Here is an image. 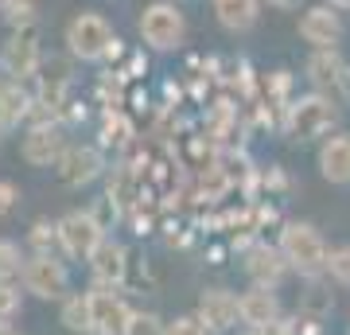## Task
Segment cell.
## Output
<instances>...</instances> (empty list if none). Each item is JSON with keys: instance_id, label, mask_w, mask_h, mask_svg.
<instances>
[{"instance_id": "3", "label": "cell", "mask_w": 350, "mask_h": 335, "mask_svg": "<svg viewBox=\"0 0 350 335\" xmlns=\"http://www.w3.org/2000/svg\"><path fill=\"white\" fill-rule=\"evenodd\" d=\"M113 27L105 16L98 12H78L70 24H66V47H70V55H78V59L86 62H98L105 59V51L113 47Z\"/></svg>"}, {"instance_id": "11", "label": "cell", "mask_w": 350, "mask_h": 335, "mask_svg": "<svg viewBox=\"0 0 350 335\" xmlns=\"http://www.w3.org/2000/svg\"><path fill=\"white\" fill-rule=\"evenodd\" d=\"M195 316H199L214 335L230 332V327L241 320L238 316V297H234L230 288H206V293L199 297V312H195Z\"/></svg>"}, {"instance_id": "9", "label": "cell", "mask_w": 350, "mask_h": 335, "mask_svg": "<svg viewBox=\"0 0 350 335\" xmlns=\"http://www.w3.org/2000/svg\"><path fill=\"white\" fill-rule=\"evenodd\" d=\"M0 66L8 78H31L39 71V43H36V32H12V39L4 43L0 51Z\"/></svg>"}, {"instance_id": "23", "label": "cell", "mask_w": 350, "mask_h": 335, "mask_svg": "<svg viewBox=\"0 0 350 335\" xmlns=\"http://www.w3.org/2000/svg\"><path fill=\"white\" fill-rule=\"evenodd\" d=\"M101 137H105V145H129V137H133V125H129L125 113L109 110L105 113V125H101Z\"/></svg>"}, {"instance_id": "4", "label": "cell", "mask_w": 350, "mask_h": 335, "mask_svg": "<svg viewBox=\"0 0 350 335\" xmlns=\"http://www.w3.org/2000/svg\"><path fill=\"white\" fill-rule=\"evenodd\" d=\"M338 110L335 101L327 98V94H308V98H296L288 106V133L296 140H312V137H323L327 129L335 125Z\"/></svg>"}, {"instance_id": "12", "label": "cell", "mask_w": 350, "mask_h": 335, "mask_svg": "<svg viewBox=\"0 0 350 335\" xmlns=\"http://www.w3.org/2000/svg\"><path fill=\"white\" fill-rule=\"evenodd\" d=\"M300 36H304V43H312L315 51L319 47H335L338 39H342V20H338V12L335 8H327V4L308 8V12L300 16Z\"/></svg>"}, {"instance_id": "34", "label": "cell", "mask_w": 350, "mask_h": 335, "mask_svg": "<svg viewBox=\"0 0 350 335\" xmlns=\"http://www.w3.org/2000/svg\"><path fill=\"white\" fill-rule=\"evenodd\" d=\"M0 335H20L16 327H8V323H0Z\"/></svg>"}, {"instance_id": "14", "label": "cell", "mask_w": 350, "mask_h": 335, "mask_svg": "<svg viewBox=\"0 0 350 335\" xmlns=\"http://www.w3.org/2000/svg\"><path fill=\"white\" fill-rule=\"evenodd\" d=\"M284 269H288L284 253L273 246H253L245 253V273H250L253 285H261V288H276L280 277H284Z\"/></svg>"}, {"instance_id": "6", "label": "cell", "mask_w": 350, "mask_h": 335, "mask_svg": "<svg viewBox=\"0 0 350 335\" xmlns=\"http://www.w3.org/2000/svg\"><path fill=\"white\" fill-rule=\"evenodd\" d=\"M20 277H24V288L39 300H63L66 285H70L66 265L59 258H51V253H31L24 261V273Z\"/></svg>"}, {"instance_id": "31", "label": "cell", "mask_w": 350, "mask_h": 335, "mask_svg": "<svg viewBox=\"0 0 350 335\" xmlns=\"http://www.w3.org/2000/svg\"><path fill=\"white\" fill-rule=\"evenodd\" d=\"M308 308H312V312H327V308H331V297H319V288H312V297H308Z\"/></svg>"}, {"instance_id": "2", "label": "cell", "mask_w": 350, "mask_h": 335, "mask_svg": "<svg viewBox=\"0 0 350 335\" xmlns=\"http://www.w3.org/2000/svg\"><path fill=\"white\" fill-rule=\"evenodd\" d=\"M183 36H187V20L172 0H156L140 12V39L152 51H175L183 43Z\"/></svg>"}, {"instance_id": "38", "label": "cell", "mask_w": 350, "mask_h": 335, "mask_svg": "<svg viewBox=\"0 0 350 335\" xmlns=\"http://www.w3.org/2000/svg\"><path fill=\"white\" fill-rule=\"evenodd\" d=\"M86 335H98V332H86Z\"/></svg>"}, {"instance_id": "28", "label": "cell", "mask_w": 350, "mask_h": 335, "mask_svg": "<svg viewBox=\"0 0 350 335\" xmlns=\"http://www.w3.org/2000/svg\"><path fill=\"white\" fill-rule=\"evenodd\" d=\"M167 335H214L199 316H179V320L167 323Z\"/></svg>"}, {"instance_id": "15", "label": "cell", "mask_w": 350, "mask_h": 335, "mask_svg": "<svg viewBox=\"0 0 350 335\" xmlns=\"http://www.w3.org/2000/svg\"><path fill=\"white\" fill-rule=\"evenodd\" d=\"M238 316H241V323H250V327H265V323L280 320V300H276L273 288L253 285L250 293L238 297Z\"/></svg>"}, {"instance_id": "13", "label": "cell", "mask_w": 350, "mask_h": 335, "mask_svg": "<svg viewBox=\"0 0 350 335\" xmlns=\"http://www.w3.org/2000/svg\"><path fill=\"white\" fill-rule=\"evenodd\" d=\"M90 269H94V277H98V285H121L129 273V249L121 246V242H101L94 253H90Z\"/></svg>"}, {"instance_id": "25", "label": "cell", "mask_w": 350, "mask_h": 335, "mask_svg": "<svg viewBox=\"0 0 350 335\" xmlns=\"http://www.w3.org/2000/svg\"><path fill=\"white\" fill-rule=\"evenodd\" d=\"M125 335H167V323H163L156 312H133Z\"/></svg>"}, {"instance_id": "35", "label": "cell", "mask_w": 350, "mask_h": 335, "mask_svg": "<svg viewBox=\"0 0 350 335\" xmlns=\"http://www.w3.org/2000/svg\"><path fill=\"white\" fill-rule=\"evenodd\" d=\"M331 8H350V0H331Z\"/></svg>"}, {"instance_id": "29", "label": "cell", "mask_w": 350, "mask_h": 335, "mask_svg": "<svg viewBox=\"0 0 350 335\" xmlns=\"http://www.w3.org/2000/svg\"><path fill=\"white\" fill-rule=\"evenodd\" d=\"M16 203H20V191H16L12 179H0V214H12Z\"/></svg>"}, {"instance_id": "39", "label": "cell", "mask_w": 350, "mask_h": 335, "mask_svg": "<svg viewBox=\"0 0 350 335\" xmlns=\"http://www.w3.org/2000/svg\"><path fill=\"white\" fill-rule=\"evenodd\" d=\"M0 90H4V82H0Z\"/></svg>"}, {"instance_id": "7", "label": "cell", "mask_w": 350, "mask_h": 335, "mask_svg": "<svg viewBox=\"0 0 350 335\" xmlns=\"http://www.w3.org/2000/svg\"><path fill=\"white\" fill-rule=\"evenodd\" d=\"M129 304L109 285H98L90 288V332L98 335H125L129 327Z\"/></svg>"}, {"instance_id": "26", "label": "cell", "mask_w": 350, "mask_h": 335, "mask_svg": "<svg viewBox=\"0 0 350 335\" xmlns=\"http://www.w3.org/2000/svg\"><path fill=\"white\" fill-rule=\"evenodd\" d=\"M24 308V297H20V288L12 281H0V323H12Z\"/></svg>"}, {"instance_id": "22", "label": "cell", "mask_w": 350, "mask_h": 335, "mask_svg": "<svg viewBox=\"0 0 350 335\" xmlns=\"http://www.w3.org/2000/svg\"><path fill=\"white\" fill-rule=\"evenodd\" d=\"M31 249H36V253H51V258H59V253H63L59 223H36V226H31Z\"/></svg>"}, {"instance_id": "8", "label": "cell", "mask_w": 350, "mask_h": 335, "mask_svg": "<svg viewBox=\"0 0 350 335\" xmlns=\"http://www.w3.org/2000/svg\"><path fill=\"white\" fill-rule=\"evenodd\" d=\"M20 152H24L27 164H36V168H47V164H59V156L66 152V133L63 125H31L27 129L24 145H20Z\"/></svg>"}, {"instance_id": "18", "label": "cell", "mask_w": 350, "mask_h": 335, "mask_svg": "<svg viewBox=\"0 0 350 335\" xmlns=\"http://www.w3.org/2000/svg\"><path fill=\"white\" fill-rule=\"evenodd\" d=\"M214 16L226 32H250L261 16V0H214Z\"/></svg>"}, {"instance_id": "27", "label": "cell", "mask_w": 350, "mask_h": 335, "mask_svg": "<svg viewBox=\"0 0 350 335\" xmlns=\"http://www.w3.org/2000/svg\"><path fill=\"white\" fill-rule=\"evenodd\" d=\"M8 24H12V32H36V4L31 0H12L8 4Z\"/></svg>"}, {"instance_id": "36", "label": "cell", "mask_w": 350, "mask_h": 335, "mask_svg": "<svg viewBox=\"0 0 350 335\" xmlns=\"http://www.w3.org/2000/svg\"><path fill=\"white\" fill-rule=\"evenodd\" d=\"M8 4H12V0H0V8H8Z\"/></svg>"}, {"instance_id": "1", "label": "cell", "mask_w": 350, "mask_h": 335, "mask_svg": "<svg viewBox=\"0 0 350 335\" xmlns=\"http://www.w3.org/2000/svg\"><path fill=\"white\" fill-rule=\"evenodd\" d=\"M276 249H280L288 265L304 277H319L323 265H327V242L312 223H288L284 230H280V246Z\"/></svg>"}, {"instance_id": "5", "label": "cell", "mask_w": 350, "mask_h": 335, "mask_svg": "<svg viewBox=\"0 0 350 335\" xmlns=\"http://www.w3.org/2000/svg\"><path fill=\"white\" fill-rule=\"evenodd\" d=\"M59 242H63V253L66 258H86L105 242V226H101L98 214L90 211H70L66 219H59Z\"/></svg>"}, {"instance_id": "24", "label": "cell", "mask_w": 350, "mask_h": 335, "mask_svg": "<svg viewBox=\"0 0 350 335\" xmlns=\"http://www.w3.org/2000/svg\"><path fill=\"white\" fill-rule=\"evenodd\" d=\"M323 273L338 285H350V246H338V249H327V265Z\"/></svg>"}, {"instance_id": "19", "label": "cell", "mask_w": 350, "mask_h": 335, "mask_svg": "<svg viewBox=\"0 0 350 335\" xmlns=\"http://www.w3.org/2000/svg\"><path fill=\"white\" fill-rule=\"evenodd\" d=\"M27 110H31L27 90H20V82H4V90H0V125H16L20 117H27Z\"/></svg>"}, {"instance_id": "30", "label": "cell", "mask_w": 350, "mask_h": 335, "mask_svg": "<svg viewBox=\"0 0 350 335\" xmlns=\"http://www.w3.org/2000/svg\"><path fill=\"white\" fill-rule=\"evenodd\" d=\"M257 335H296V327L288 320H273V323H265V327H257Z\"/></svg>"}, {"instance_id": "10", "label": "cell", "mask_w": 350, "mask_h": 335, "mask_svg": "<svg viewBox=\"0 0 350 335\" xmlns=\"http://www.w3.org/2000/svg\"><path fill=\"white\" fill-rule=\"evenodd\" d=\"M101 175V152L90 149V145H70V149L59 156V179L66 187H86Z\"/></svg>"}, {"instance_id": "16", "label": "cell", "mask_w": 350, "mask_h": 335, "mask_svg": "<svg viewBox=\"0 0 350 335\" xmlns=\"http://www.w3.org/2000/svg\"><path fill=\"white\" fill-rule=\"evenodd\" d=\"M319 172H323L327 184H350V137L347 133H335V137L323 140Z\"/></svg>"}, {"instance_id": "33", "label": "cell", "mask_w": 350, "mask_h": 335, "mask_svg": "<svg viewBox=\"0 0 350 335\" xmlns=\"http://www.w3.org/2000/svg\"><path fill=\"white\" fill-rule=\"evenodd\" d=\"M338 90H342V98L350 101V66L342 71V78H338Z\"/></svg>"}, {"instance_id": "20", "label": "cell", "mask_w": 350, "mask_h": 335, "mask_svg": "<svg viewBox=\"0 0 350 335\" xmlns=\"http://www.w3.org/2000/svg\"><path fill=\"white\" fill-rule=\"evenodd\" d=\"M63 323L70 332H90V293H70L63 297Z\"/></svg>"}, {"instance_id": "40", "label": "cell", "mask_w": 350, "mask_h": 335, "mask_svg": "<svg viewBox=\"0 0 350 335\" xmlns=\"http://www.w3.org/2000/svg\"><path fill=\"white\" fill-rule=\"evenodd\" d=\"M172 4H175V0H172Z\"/></svg>"}, {"instance_id": "37", "label": "cell", "mask_w": 350, "mask_h": 335, "mask_svg": "<svg viewBox=\"0 0 350 335\" xmlns=\"http://www.w3.org/2000/svg\"><path fill=\"white\" fill-rule=\"evenodd\" d=\"M245 335H257V327H250V332H245Z\"/></svg>"}, {"instance_id": "21", "label": "cell", "mask_w": 350, "mask_h": 335, "mask_svg": "<svg viewBox=\"0 0 350 335\" xmlns=\"http://www.w3.org/2000/svg\"><path fill=\"white\" fill-rule=\"evenodd\" d=\"M24 249L16 246L12 238H0V281H16L24 273Z\"/></svg>"}, {"instance_id": "17", "label": "cell", "mask_w": 350, "mask_h": 335, "mask_svg": "<svg viewBox=\"0 0 350 335\" xmlns=\"http://www.w3.org/2000/svg\"><path fill=\"white\" fill-rule=\"evenodd\" d=\"M342 71H347V62H342L338 47H319V51H312V59H308V82H312L315 90L338 86Z\"/></svg>"}, {"instance_id": "32", "label": "cell", "mask_w": 350, "mask_h": 335, "mask_svg": "<svg viewBox=\"0 0 350 335\" xmlns=\"http://www.w3.org/2000/svg\"><path fill=\"white\" fill-rule=\"evenodd\" d=\"M269 8H280V12H292V8H300V0H269Z\"/></svg>"}]
</instances>
